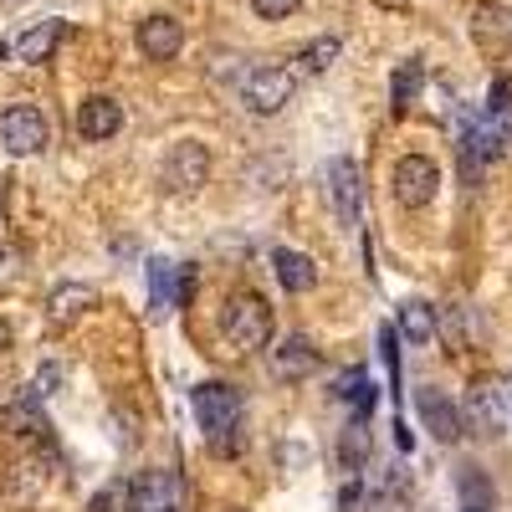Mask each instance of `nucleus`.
I'll return each mask as SVG.
<instances>
[{
  "label": "nucleus",
  "instance_id": "1a4fd4ad",
  "mask_svg": "<svg viewBox=\"0 0 512 512\" xmlns=\"http://www.w3.org/2000/svg\"><path fill=\"white\" fill-rule=\"evenodd\" d=\"M415 410H420L425 431H431L436 441H461V436H466L461 405H456L446 390H415Z\"/></svg>",
  "mask_w": 512,
  "mask_h": 512
},
{
  "label": "nucleus",
  "instance_id": "7c9ffc66",
  "mask_svg": "<svg viewBox=\"0 0 512 512\" xmlns=\"http://www.w3.org/2000/svg\"><path fill=\"white\" fill-rule=\"evenodd\" d=\"M6 262H11V256H6V251H0V272H6Z\"/></svg>",
  "mask_w": 512,
  "mask_h": 512
},
{
  "label": "nucleus",
  "instance_id": "5701e85b",
  "mask_svg": "<svg viewBox=\"0 0 512 512\" xmlns=\"http://www.w3.org/2000/svg\"><path fill=\"white\" fill-rule=\"evenodd\" d=\"M57 384H62V369H57V364H41L36 379H31V395H26V400H31V405L52 400V395H57Z\"/></svg>",
  "mask_w": 512,
  "mask_h": 512
},
{
  "label": "nucleus",
  "instance_id": "a878e982",
  "mask_svg": "<svg viewBox=\"0 0 512 512\" xmlns=\"http://www.w3.org/2000/svg\"><path fill=\"white\" fill-rule=\"evenodd\" d=\"M297 6H303V0H251V11L262 16V21H287Z\"/></svg>",
  "mask_w": 512,
  "mask_h": 512
},
{
  "label": "nucleus",
  "instance_id": "cd10ccee",
  "mask_svg": "<svg viewBox=\"0 0 512 512\" xmlns=\"http://www.w3.org/2000/svg\"><path fill=\"white\" fill-rule=\"evenodd\" d=\"M6 349H11V323L0 318V354H6Z\"/></svg>",
  "mask_w": 512,
  "mask_h": 512
},
{
  "label": "nucleus",
  "instance_id": "f03ea898",
  "mask_svg": "<svg viewBox=\"0 0 512 512\" xmlns=\"http://www.w3.org/2000/svg\"><path fill=\"white\" fill-rule=\"evenodd\" d=\"M190 410L200 420V431L210 441H221V451H226L231 446V431L241 425V395L231 390V384H221V379H205V384H195Z\"/></svg>",
  "mask_w": 512,
  "mask_h": 512
},
{
  "label": "nucleus",
  "instance_id": "6e6552de",
  "mask_svg": "<svg viewBox=\"0 0 512 512\" xmlns=\"http://www.w3.org/2000/svg\"><path fill=\"white\" fill-rule=\"evenodd\" d=\"M267 369H272V379H282V384H303L308 374H318V349H313V338L287 333L282 344L272 349Z\"/></svg>",
  "mask_w": 512,
  "mask_h": 512
},
{
  "label": "nucleus",
  "instance_id": "2f4dec72",
  "mask_svg": "<svg viewBox=\"0 0 512 512\" xmlns=\"http://www.w3.org/2000/svg\"><path fill=\"white\" fill-rule=\"evenodd\" d=\"M0 57H6V41H0Z\"/></svg>",
  "mask_w": 512,
  "mask_h": 512
},
{
  "label": "nucleus",
  "instance_id": "ddd939ff",
  "mask_svg": "<svg viewBox=\"0 0 512 512\" xmlns=\"http://www.w3.org/2000/svg\"><path fill=\"white\" fill-rule=\"evenodd\" d=\"M175 502H180L175 472H144L139 482H128V507L134 512H175Z\"/></svg>",
  "mask_w": 512,
  "mask_h": 512
},
{
  "label": "nucleus",
  "instance_id": "b1692460",
  "mask_svg": "<svg viewBox=\"0 0 512 512\" xmlns=\"http://www.w3.org/2000/svg\"><path fill=\"white\" fill-rule=\"evenodd\" d=\"M364 441H369V431H364V420L354 415V425L344 431V461L349 466H364Z\"/></svg>",
  "mask_w": 512,
  "mask_h": 512
},
{
  "label": "nucleus",
  "instance_id": "473e14b6",
  "mask_svg": "<svg viewBox=\"0 0 512 512\" xmlns=\"http://www.w3.org/2000/svg\"><path fill=\"white\" fill-rule=\"evenodd\" d=\"M0 6H16V0H0Z\"/></svg>",
  "mask_w": 512,
  "mask_h": 512
},
{
  "label": "nucleus",
  "instance_id": "0eeeda50",
  "mask_svg": "<svg viewBox=\"0 0 512 512\" xmlns=\"http://www.w3.org/2000/svg\"><path fill=\"white\" fill-rule=\"evenodd\" d=\"M210 180V154H205V144H175L169 149V159H164V169H159V185L164 190H175V195H195L200 185Z\"/></svg>",
  "mask_w": 512,
  "mask_h": 512
},
{
  "label": "nucleus",
  "instance_id": "423d86ee",
  "mask_svg": "<svg viewBox=\"0 0 512 512\" xmlns=\"http://www.w3.org/2000/svg\"><path fill=\"white\" fill-rule=\"evenodd\" d=\"M390 185H395V200H400L405 210H425V205L436 200L441 169H436V159H425V154H405V159L395 164Z\"/></svg>",
  "mask_w": 512,
  "mask_h": 512
},
{
  "label": "nucleus",
  "instance_id": "9d476101",
  "mask_svg": "<svg viewBox=\"0 0 512 512\" xmlns=\"http://www.w3.org/2000/svg\"><path fill=\"white\" fill-rule=\"evenodd\" d=\"M190 272L180 262H149V318H164L185 303Z\"/></svg>",
  "mask_w": 512,
  "mask_h": 512
},
{
  "label": "nucleus",
  "instance_id": "aec40b11",
  "mask_svg": "<svg viewBox=\"0 0 512 512\" xmlns=\"http://www.w3.org/2000/svg\"><path fill=\"white\" fill-rule=\"evenodd\" d=\"M456 492H461V512H492V482L477 472V466H466L461 472V482H456Z\"/></svg>",
  "mask_w": 512,
  "mask_h": 512
},
{
  "label": "nucleus",
  "instance_id": "f257e3e1",
  "mask_svg": "<svg viewBox=\"0 0 512 512\" xmlns=\"http://www.w3.org/2000/svg\"><path fill=\"white\" fill-rule=\"evenodd\" d=\"M221 333H226V344H231L236 354L267 349V344H272V308H267L256 292H241V297H231L226 313H221Z\"/></svg>",
  "mask_w": 512,
  "mask_h": 512
},
{
  "label": "nucleus",
  "instance_id": "dca6fc26",
  "mask_svg": "<svg viewBox=\"0 0 512 512\" xmlns=\"http://www.w3.org/2000/svg\"><path fill=\"white\" fill-rule=\"evenodd\" d=\"M62 31H67V21H57V16H47V21H36L21 41H16V57L26 62V67H41L52 52H57V41H62Z\"/></svg>",
  "mask_w": 512,
  "mask_h": 512
},
{
  "label": "nucleus",
  "instance_id": "a211bd4d",
  "mask_svg": "<svg viewBox=\"0 0 512 512\" xmlns=\"http://www.w3.org/2000/svg\"><path fill=\"white\" fill-rule=\"evenodd\" d=\"M333 395L338 400H344V405H354V415L359 420H369V410H374V379H369V369H344V374H338L333 379Z\"/></svg>",
  "mask_w": 512,
  "mask_h": 512
},
{
  "label": "nucleus",
  "instance_id": "6ab92c4d",
  "mask_svg": "<svg viewBox=\"0 0 512 512\" xmlns=\"http://www.w3.org/2000/svg\"><path fill=\"white\" fill-rule=\"evenodd\" d=\"M395 333L405 338L410 349H425V344H431V338H436V318H431V308H425V303H415V297H410V303H400Z\"/></svg>",
  "mask_w": 512,
  "mask_h": 512
},
{
  "label": "nucleus",
  "instance_id": "f8f14e48",
  "mask_svg": "<svg viewBox=\"0 0 512 512\" xmlns=\"http://www.w3.org/2000/svg\"><path fill=\"white\" fill-rule=\"evenodd\" d=\"M123 128V103L118 98H108V93H93V98H82V108H77V134L88 139V144H103V139H113Z\"/></svg>",
  "mask_w": 512,
  "mask_h": 512
},
{
  "label": "nucleus",
  "instance_id": "393cba45",
  "mask_svg": "<svg viewBox=\"0 0 512 512\" xmlns=\"http://www.w3.org/2000/svg\"><path fill=\"white\" fill-rule=\"evenodd\" d=\"M123 507H128V482H108L93 497V512H123Z\"/></svg>",
  "mask_w": 512,
  "mask_h": 512
},
{
  "label": "nucleus",
  "instance_id": "c756f323",
  "mask_svg": "<svg viewBox=\"0 0 512 512\" xmlns=\"http://www.w3.org/2000/svg\"><path fill=\"white\" fill-rule=\"evenodd\" d=\"M502 405H507V415H512V384H507V390H502Z\"/></svg>",
  "mask_w": 512,
  "mask_h": 512
},
{
  "label": "nucleus",
  "instance_id": "412c9836",
  "mask_svg": "<svg viewBox=\"0 0 512 512\" xmlns=\"http://www.w3.org/2000/svg\"><path fill=\"white\" fill-rule=\"evenodd\" d=\"M338 52H344V41H338V36H313L297 62H303L308 72H328V67L338 62Z\"/></svg>",
  "mask_w": 512,
  "mask_h": 512
},
{
  "label": "nucleus",
  "instance_id": "9b49d317",
  "mask_svg": "<svg viewBox=\"0 0 512 512\" xmlns=\"http://www.w3.org/2000/svg\"><path fill=\"white\" fill-rule=\"evenodd\" d=\"M139 52L149 62H175L185 52V26L175 16H144L139 21Z\"/></svg>",
  "mask_w": 512,
  "mask_h": 512
},
{
  "label": "nucleus",
  "instance_id": "7ed1b4c3",
  "mask_svg": "<svg viewBox=\"0 0 512 512\" xmlns=\"http://www.w3.org/2000/svg\"><path fill=\"white\" fill-rule=\"evenodd\" d=\"M323 185H328V200H333V216H338V226H359L364 221V175H359V164L349 159V154H338V159H328V169H323Z\"/></svg>",
  "mask_w": 512,
  "mask_h": 512
},
{
  "label": "nucleus",
  "instance_id": "39448f33",
  "mask_svg": "<svg viewBox=\"0 0 512 512\" xmlns=\"http://www.w3.org/2000/svg\"><path fill=\"white\" fill-rule=\"evenodd\" d=\"M292 93H297V82H292L287 67H251L246 82H241V103H246L256 118L282 113V108L292 103Z\"/></svg>",
  "mask_w": 512,
  "mask_h": 512
},
{
  "label": "nucleus",
  "instance_id": "2eb2a0df",
  "mask_svg": "<svg viewBox=\"0 0 512 512\" xmlns=\"http://www.w3.org/2000/svg\"><path fill=\"white\" fill-rule=\"evenodd\" d=\"M93 303H98V292L88 282H57L52 297H47V318H52V328H67V323H77L82 313H88Z\"/></svg>",
  "mask_w": 512,
  "mask_h": 512
},
{
  "label": "nucleus",
  "instance_id": "c85d7f7f",
  "mask_svg": "<svg viewBox=\"0 0 512 512\" xmlns=\"http://www.w3.org/2000/svg\"><path fill=\"white\" fill-rule=\"evenodd\" d=\"M497 134H502V139H512V108L502 113V123H497Z\"/></svg>",
  "mask_w": 512,
  "mask_h": 512
},
{
  "label": "nucleus",
  "instance_id": "f3484780",
  "mask_svg": "<svg viewBox=\"0 0 512 512\" xmlns=\"http://www.w3.org/2000/svg\"><path fill=\"white\" fill-rule=\"evenodd\" d=\"M272 267H277V282L287 287V292H313L318 287V267H313V256H303V251H277L272 256Z\"/></svg>",
  "mask_w": 512,
  "mask_h": 512
},
{
  "label": "nucleus",
  "instance_id": "bb28decb",
  "mask_svg": "<svg viewBox=\"0 0 512 512\" xmlns=\"http://www.w3.org/2000/svg\"><path fill=\"white\" fill-rule=\"evenodd\" d=\"M507 108H512V77H497L487 93V113H507Z\"/></svg>",
  "mask_w": 512,
  "mask_h": 512
},
{
  "label": "nucleus",
  "instance_id": "4be33fe9",
  "mask_svg": "<svg viewBox=\"0 0 512 512\" xmlns=\"http://www.w3.org/2000/svg\"><path fill=\"white\" fill-rule=\"evenodd\" d=\"M420 82H425V67H420L415 57L395 67V88H390L395 108H410V103H415V93H420Z\"/></svg>",
  "mask_w": 512,
  "mask_h": 512
},
{
  "label": "nucleus",
  "instance_id": "4468645a",
  "mask_svg": "<svg viewBox=\"0 0 512 512\" xmlns=\"http://www.w3.org/2000/svg\"><path fill=\"white\" fill-rule=\"evenodd\" d=\"M461 420L472 425L477 436H502V425H507V405H502V395L492 390V384H477V390L466 395Z\"/></svg>",
  "mask_w": 512,
  "mask_h": 512
},
{
  "label": "nucleus",
  "instance_id": "20e7f679",
  "mask_svg": "<svg viewBox=\"0 0 512 512\" xmlns=\"http://www.w3.org/2000/svg\"><path fill=\"white\" fill-rule=\"evenodd\" d=\"M52 144V128H47V113L31 108V103H11L0 113V149L6 154H41Z\"/></svg>",
  "mask_w": 512,
  "mask_h": 512
}]
</instances>
